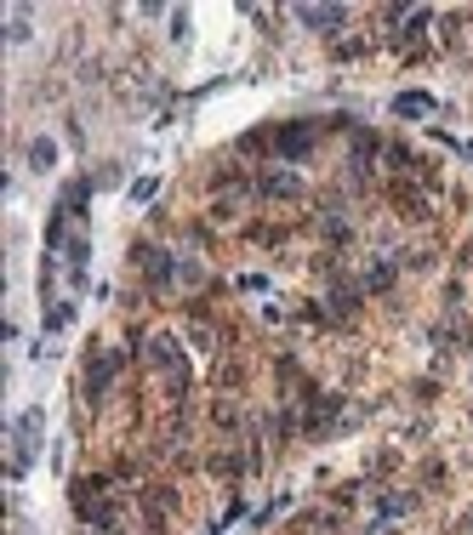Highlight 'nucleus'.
Listing matches in <instances>:
<instances>
[{"label":"nucleus","instance_id":"obj_1","mask_svg":"<svg viewBox=\"0 0 473 535\" xmlns=\"http://www.w3.org/2000/svg\"><path fill=\"white\" fill-rule=\"evenodd\" d=\"M29 165H34V171H52V165H57V143H52V137H34V143H29Z\"/></svg>","mask_w":473,"mask_h":535},{"label":"nucleus","instance_id":"obj_2","mask_svg":"<svg viewBox=\"0 0 473 535\" xmlns=\"http://www.w3.org/2000/svg\"><path fill=\"white\" fill-rule=\"evenodd\" d=\"M296 18H303L308 29H342V12H320V6H303Z\"/></svg>","mask_w":473,"mask_h":535},{"label":"nucleus","instance_id":"obj_3","mask_svg":"<svg viewBox=\"0 0 473 535\" xmlns=\"http://www.w3.org/2000/svg\"><path fill=\"white\" fill-rule=\"evenodd\" d=\"M394 109H399V114H427L434 103H427L422 92H405V97H394Z\"/></svg>","mask_w":473,"mask_h":535},{"label":"nucleus","instance_id":"obj_4","mask_svg":"<svg viewBox=\"0 0 473 535\" xmlns=\"http://www.w3.org/2000/svg\"><path fill=\"white\" fill-rule=\"evenodd\" d=\"M69 319H74V307H69V302H57V307H52V314H46V331H63Z\"/></svg>","mask_w":473,"mask_h":535},{"label":"nucleus","instance_id":"obj_5","mask_svg":"<svg viewBox=\"0 0 473 535\" xmlns=\"http://www.w3.org/2000/svg\"><path fill=\"white\" fill-rule=\"evenodd\" d=\"M154 188H160L154 176H143V183H132V200H154Z\"/></svg>","mask_w":473,"mask_h":535}]
</instances>
